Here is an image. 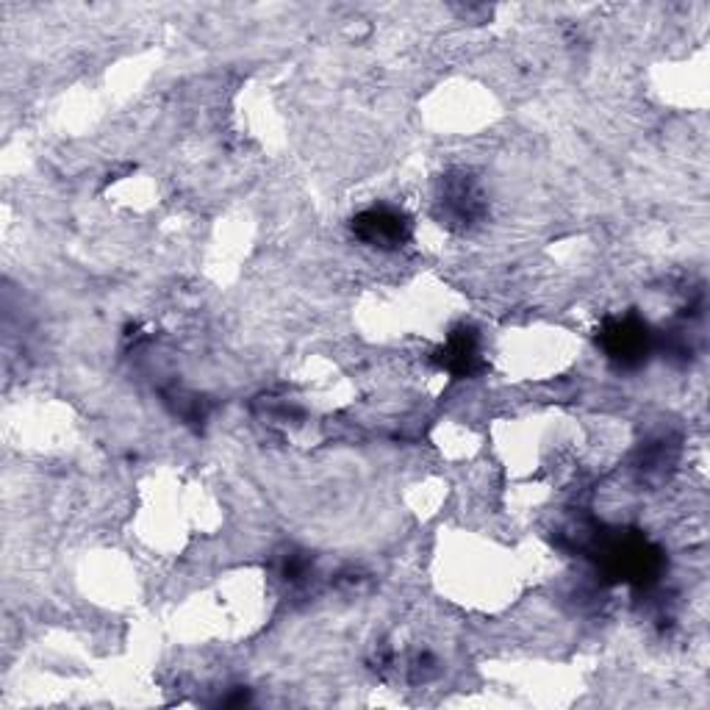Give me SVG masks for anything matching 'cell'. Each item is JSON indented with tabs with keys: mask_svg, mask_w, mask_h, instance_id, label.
<instances>
[{
	"mask_svg": "<svg viewBox=\"0 0 710 710\" xmlns=\"http://www.w3.org/2000/svg\"><path fill=\"white\" fill-rule=\"evenodd\" d=\"M409 233V222L398 211L378 209L359 216V236L375 247H398Z\"/></svg>",
	"mask_w": 710,
	"mask_h": 710,
	"instance_id": "cell-1",
	"label": "cell"
}]
</instances>
